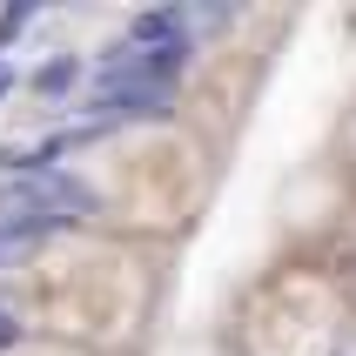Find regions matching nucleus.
Masks as SVG:
<instances>
[{"mask_svg": "<svg viewBox=\"0 0 356 356\" xmlns=\"http://www.w3.org/2000/svg\"><path fill=\"white\" fill-rule=\"evenodd\" d=\"M161 302V249L101 236L88 222L54 229L27 249L14 276V309L27 337L67 343L88 356H128Z\"/></svg>", "mask_w": 356, "mask_h": 356, "instance_id": "obj_1", "label": "nucleus"}, {"mask_svg": "<svg viewBox=\"0 0 356 356\" xmlns=\"http://www.w3.org/2000/svg\"><path fill=\"white\" fill-rule=\"evenodd\" d=\"M222 161L175 115H135L67 155V181L88 202V229L141 249L188 236L216 195Z\"/></svg>", "mask_w": 356, "mask_h": 356, "instance_id": "obj_2", "label": "nucleus"}, {"mask_svg": "<svg viewBox=\"0 0 356 356\" xmlns=\"http://www.w3.org/2000/svg\"><path fill=\"white\" fill-rule=\"evenodd\" d=\"M350 316V276L337 262L289 256L242 289L229 316V356H337Z\"/></svg>", "mask_w": 356, "mask_h": 356, "instance_id": "obj_3", "label": "nucleus"}, {"mask_svg": "<svg viewBox=\"0 0 356 356\" xmlns=\"http://www.w3.org/2000/svg\"><path fill=\"white\" fill-rule=\"evenodd\" d=\"M262 81H269V40H242V34L222 40V47H209L195 60V74H188V88L175 101V121L222 161L242 141V128H249V108H256Z\"/></svg>", "mask_w": 356, "mask_h": 356, "instance_id": "obj_4", "label": "nucleus"}, {"mask_svg": "<svg viewBox=\"0 0 356 356\" xmlns=\"http://www.w3.org/2000/svg\"><path fill=\"white\" fill-rule=\"evenodd\" d=\"M343 209H350V181L330 161H309L302 175L282 181V195H276V222H282V236L296 242V256H316L323 242L337 236Z\"/></svg>", "mask_w": 356, "mask_h": 356, "instance_id": "obj_5", "label": "nucleus"}, {"mask_svg": "<svg viewBox=\"0 0 356 356\" xmlns=\"http://www.w3.org/2000/svg\"><path fill=\"white\" fill-rule=\"evenodd\" d=\"M330 168L350 181V195H356V95H350V108L337 115V148H330Z\"/></svg>", "mask_w": 356, "mask_h": 356, "instance_id": "obj_6", "label": "nucleus"}, {"mask_svg": "<svg viewBox=\"0 0 356 356\" xmlns=\"http://www.w3.org/2000/svg\"><path fill=\"white\" fill-rule=\"evenodd\" d=\"M0 356H88V350H67V343H47V337H14L0 343Z\"/></svg>", "mask_w": 356, "mask_h": 356, "instance_id": "obj_7", "label": "nucleus"}, {"mask_svg": "<svg viewBox=\"0 0 356 356\" xmlns=\"http://www.w3.org/2000/svg\"><path fill=\"white\" fill-rule=\"evenodd\" d=\"M337 356H356V316H350V330H343V350Z\"/></svg>", "mask_w": 356, "mask_h": 356, "instance_id": "obj_8", "label": "nucleus"}]
</instances>
